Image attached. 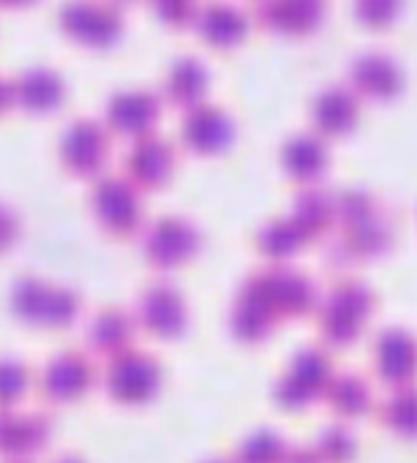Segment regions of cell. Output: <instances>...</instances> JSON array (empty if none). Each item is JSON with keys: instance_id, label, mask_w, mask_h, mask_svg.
<instances>
[{"instance_id": "12", "label": "cell", "mask_w": 417, "mask_h": 463, "mask_svg": "<svg viewBox=\"0 0 417 463\" xmlns=\"http://www.w3.org/2000/svg\"><path fill=\"white\" fill-rule=\"evenodd\" d=\"M169 161V147L161 139H142L137 142L134 153H131V164L142 172V175H156L161 172V166Z\"/></svg>"}, {"instance_id": "10", "label": "cell", "mask_w": 417, "mask_h": 463, "mask_svg": "<svg viewBox=\"0 0 417 463\" xmlns=\"http://www.w3.org/2000/svg\"><path fill=\"white\" fill-rule=\"evenodd\" d=\"M314 115L325 128H344L355 115V96L341 85H327L314 99Z\"/></svg>"}, {"instance_id": "7", "label": "cell", "mask_w": 417, "mask_h": 463, "mask_svg": "<svg viewBox=\"0 0 417 463\" xmlns=\"http://www.w3.org/2000/svg\"><path fill=\"white\" fill-rule=\"evenodd\" d=\"M207 85V69L194 55H177L164 74V96L175 104H196Z\"/></svg>"}, {"instance_id": "6", "label": "cell", "mask_w": 417, "mask_h": 463, "mask_svg": "<svg viewBox=\"0 0 417 463\" xmlns=\"http://www.w3.org/2000/svg\"><path fill=\"white\" fill-rule=\"evenodd\" d=\"M158 112V99L156 93L145 88H131V90H118L107 101V120L126 134L142 131L153 123Z\"/></svg>"}, {"instance_id": "2", "label": "cell", "mask_w": 417, "mask_h": 463, "mask_svg": "<svg viewBox=\"0 0 417 463\" xmlns=\"http://www.w3.org/2000/svg\"><path fill=\"white\" fill-rule=\"evenodd\" d=\"M327 0H254L251 17L262 31L306 36L319 28Z\"/></svg>"}, {"instance_id": "8", "label": "cell", "mask_w": 417, "mask_h": 463, "mask_svg": "<svg viewBox=\"0 0 417 463\" xmlns=\"http://www.w3.org/2000/svg\"><path fill=\"white\" fill-rule=\"evenodd\" d=\"M104 147H107V137L101 126H96L93 120H74L63 134V156L74 166L99 164L104 156Z\"/></svg>"}, {"instance_id": "11", "label": "cell", "mask_w": 417, "mask_h": 463, "mask_svg": "<svg viewBox=\"0 0 417 463\" xmlns=\"http://www.w3.org/2000/svg\"><path fill=\"white\" fill-rule=\"evenodd\" d=\"M401 9V0H352L355 20H360L365 28H384L395 20Z\"/></svg>"}, {"instance_id": "15", "label": "cell", "mask_w": 417, "mask_h": 463, "mask_svg": "<svg viewBox=\"0 0 417 463\" xmlns=\"http://www.w3.org/2000/svg\"><path fill=\"white\" fill-rule=\"evenodd\" d=\"M28 4H33V0H0V9H20Z\"/></svg>"}, {"instance_id": "9", "label": "cell", "mask_w": 417, "mask_h": 463, "mask_svg": "<svg viewBox=\"0 0 417 463\" xmlns=\"http://www.w3.org/2000/svg\"><path fill=\"white\" fill-rule=\"evenodd\" d=\"M230 134V120L222 109L216 107H194L185 115L183 123V137L194 145V147H213L219 142H224V137Z\"/></svg>"}, {"instance_id": "14", "label": "cell", "mask_w": 417, "mask_h": 463, "mask_svg": "<svg viewBox=\"0 0 417 463\" xmlns=\"http://www.w3.org/2000/svg\"><path fill=\"white\" fill-rule=\"evenodd\" d=\"M9 101H12V85L4 77H0V109H4Z\"/></svg>"}, {"instance_id": "1", "label": "cell", "mask_w": 417, "mask_h": 463, "mask_svg": "<svg viewBox=\"0 0 417 463\" xmlns=\"http://www.w3.org/2000/svg\"><path fill=\"white\" fill-rule=\"evenodd\" d=\"M55 23L69 42L90 50L109 47L123 28L120 9L109 0H61Z\"/></svg>"}, {"instance_id": "3", "label": "cell", "mask_w": 417, "mask_h": 463, "mask_svg": "<svg viewBox=\"0 0 417 463\" xmlns=\"http://www.w3.org/2000/svg\"><path fill=\"white\" fill-rule=\"evenodd\" d=\"M191 28L204 44H211L216 50H227L243 42L249 31V17L241 6L232 4V0H207V4L194 9Z\"/></svg>"}, {"instance_id": "5", "label": "cell", "mask_w": 417, "mask_h": 463, "mask_svg": "<svg viewBox=\"0 0 417 463\" xmlns=\"http://www.w3.org/2000/svg\"><path fill=\"white\" fill-rule=\"evenodd\" d=\"M12 101L31 112H47L61 104L63 99V80L55 69L47 66H28L12 82Z\"/></svg>"}, {"instance_id": "13", "label": "cell", "mask_w": 417, "mask_h": 463, "mask_svg": "<svg viewBox=\"0 0 417 463\" xmlns=\"http://www.w3.org/2000/svg\"><path fill=\"white\" fill-rule=\"evenodd\" d=\"M150 12L169 28H180L188 25L194 17V0H147Z\"/></svg>"}, {"instance_id": "4", "label": "cell", "mask_w": 417, "mask_h": 463, "mask_svg": "<svg viewBox=\"0 0 417 463\" xmlns=\"http://www.w3.org/2000/svg\"><path fill=\"white\" fill-rule=\"evenodd\" d=\"M346 77L352 88H357L365 96H390L401 85V69L384 50L357 52L346 66Z\"/></svg>"}, {"instance_id": "16", "label": "cell", "mask_w": 417, "mask_h": 463, "mask_svg": "<svg viewBox=\"0 0 417 463\" xmlns=\"http://www.w3.org/2000/svg\"><path fill=\"white\" fill-rule=\"evenodd\" d=\"M112 6H123V4H134V0H109Z\"/></svg>"}]
</instances>
